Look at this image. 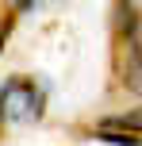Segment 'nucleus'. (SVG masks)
<instances>
[{
    "mask_svg": "<svg viewBox=\"0 0 142 146\" xmlns=\"http://www.w3.org/2000/svg\"><path fill=\"white\" fill-rule=\"evenodd\" d=\"M112 69L119 85H142V12L135 0L115 4V23H112Z\"/></svg>",
    "mask_w": 142,
    "mask_h": 146,
    "instance_id": "nucleus-1",
    "label": "nucleus"
},
{
    "mask_svg": "<svg viewBox=\"0 0 142 146\" xmlns=\"http://www.w3.org/2000/svg\"><path fill=\"white\" fill-rule=\"evenodd\" d=\"M42 115V88L35 77H8L0 85V135L12 123H27V119Z\"/></svg>",
    "mask_w": 142,
    "mask_h": 146,
    "instance_id": "nucleus-2",
    "label": "nucleus"
},
{
    "mask_svg": "<svg viewBox=\"0 0 142 146\" xmlns=\"http://www.w3.org/2000/svg\"><path fill=\"white\" fill-rule=\"evenodd\" d=\"M100 135L104 139H112V135H123V139H135L142 135V108L138 111H123V115H108L104 123H100Z\"/></svg>",
    "mask_w": 142,
    "mask_h": 146,
    "instance_id": "nucleus-3",
    "label": "nucleus"
},
{
    "mask_svg": "<svg viewBox=\"0 0 142 146\" xmlns=\"http://www.w3.org/2000/svg\"><path fill=\"white\" fill-rule=\"evenodd\" d=\"M31 4H35V0H15V8H19V12H23V8H31Z\"/></svg>",
    "mask_w": 142,
    "mask_h": 146,
    "instance_id": "nucleus-4",
    "label": "nucleus"
},
{
    "mask_svg": "<svg viewBox=\"0 0 142 146\" xmlns=\"http://www.w3.org/2000/svg\"><path fill=\"white\" fill-rule=\"evenodd\" d=\"M4 35H8V23H0V46H4Z\"/></svg>",
    "mask_w": 142,
    "mask_h": 146,
    "instance_id": "nucleus-5",
    "label": "nucleus"
}]
</instances>
